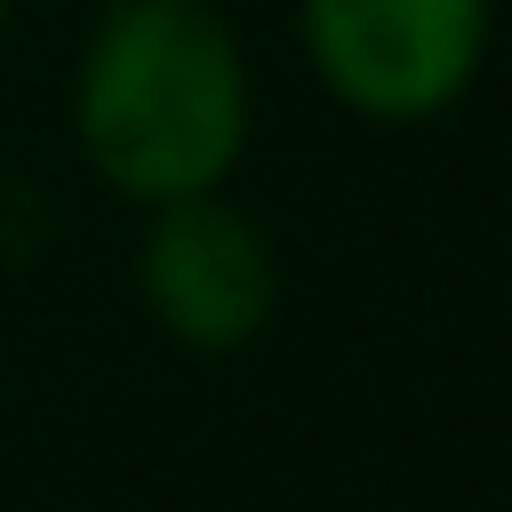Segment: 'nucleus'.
Here are the masks:
<instances>
[{"label":"nucleus","instance_id":"7ed1b4c3","mask_svg":"<svg viewBox=\"0 0 512 512\" xmlns=\"http://www.w3.org/2000/svg\"><path fill=\"white\" fill-rule=\"evenodd\" d=\"M136 296H144L152 328L176 352L224 360V352H248L272 328V312H280V256H272L264 224L248 208H232L224 192L168 200V208H144Z\"/></svg>","mask_w":512,"mask_h":512},{"label":"nucleus","instance_id":"20e7f679","mask_svg":"<svg viewBox=\"0 0 512 512\" xmlns=\"http://www.w3.org/2000/svg\"><path fill=\"white\" fill-rule=\"evenodd\" d=\"M8 8H16V0H0V32H8Z\"/></svg>","mask_w":512,"mask_h":512},{"label":"nucleus","instance_id":"f03ea898","mask_svg":"<svg viewBox=\"0 0 512 512\" xmlns=\"http://www.w3.org/2000/svg\"><path fill=\"white\" fill-rule=\"evenodd\" d=\"M496 0H296V48L328 104L368 128H416L472 96Z\"/></svg>","mask_w":512,"mask_h":512},{"label":"nucleus","instance_id":"f257e3e1","mask_svg":"<svg viewBox=\"0 0 512 512\" xmlns=\"http://www.w3.org/2000/svg\"><path fill=\"white\" fill-rule=\"evenodd\" d=\"M256 88L216 0H104L72 56V144L128 208L224 192L248 160Z\"/></svg>","mask_w":512,"mask_h":512}]
</instances>
